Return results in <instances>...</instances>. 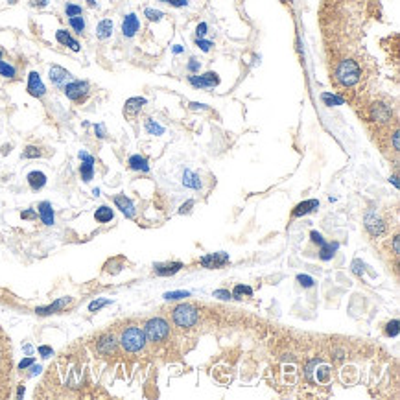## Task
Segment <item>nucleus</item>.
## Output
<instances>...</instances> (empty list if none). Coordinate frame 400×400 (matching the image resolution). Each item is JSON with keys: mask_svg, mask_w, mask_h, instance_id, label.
Returning a JSON list of instances; mask_svg holds the SVG:
<instances>
[{"mask_svg": "<svg viewBox=\"0 0 400 400\" xmlns=\"http://www.w3.org/2000/svg\"><path fill=\"white\" fill-rule=\"evenodd\" d=\"M360 76H362V70L358 67V63L352 59L341 61L338 68H336V81L341 87H352V85H356L360 81Z\"/></svg>", "mask_w": 400, "mask_h": 400, "instance_id": "f257e3e1", "label": "nucleus"}, {"mask_svg": "<svg viewBox=\"0 0 400 400\" xmlns=\"http://www.w3.org/2000/svg\"><path fill=\"white\" fill-rule=\"evenodd\" d=\"M146 334L138 326H128L120 336V345L126 352H138L146 345Z\"/></svg>", "mask_w": 400, "mask_h": 400, "instance_id": "f03ea898", "label": "nucleus"}, {"mask_svg": "<svg viewBox=\"0 0 400 400\" xmlns=\"http://www.w3.org/2000/svg\"><path fill=\"white\" fill-rule=\"evenodd\" d=\"M144 334H146V340L159 343V341H164L170 334V325L162 317H151L150 321L144 325Z\"/></svg>", "mask_w": 400, "mask_h": 400, "instance_id": "7ed1b4c3", "label": "nucleus"}, {"mask_svg": "<svg viewBox=\"0 0 400 400\" xmlns=\"http://www.w3.org/2000/svg\"><path fill=\"white\" fill-rule=\"evenodd\" d=\"M172 319H174V323L179 326V328H192V326L197 323L199 314H197L196 306L183 302L179 306H175L174 314H172Z\"/></svg>", "mask_w": 400, "mask_h": 400, "instance_id": "20e7f679", "label": "nucleus"}, {"mask_svg": "<svg viewBox=\"0 0 400 400\" xmlns=\"http://www.w3.org/2000/svg\"><path fill=\"white\" fill-rule=\"evenodd\" d=\"M63 92L68 100H72L76 104H81L87 100L89 92H91V85L87 81H78V80H72L70 83H67L63 87Z\"/></svg>", "mask_w": 400, "mask_h": 400, "instance_id": "39448f33", "label": "nucleus"}, {"mask_svg": "<svg viewBox=\"0 0 400 400\" xmlns=\"http://www.w3.org/2000/svg\"><path fill=\"white\" fill-rule=\"evenodd\" d=\"M188 83L196 89H214L219 85V76L216 72H205V74H190Z\"/></svg>", "mask_w": 400, "mask_h": 400, "instance_id": "423d86ee", "label": "nucleus"}, {"mask_svg": "<svg viewBox=\"0 0 400 400\" xmlns=\"http://www.w3.org/2000/svg\"><path fill=\"white\" fill-rule=\"evenodd\" d=\"M363 223H365V229H367V233H369L371 236H382V234L385 233L384 219L380 218L374 211H369L367 214H365Z\"/></svg>", "mask_w": 400, "mask_h": 400, "instance_id": "0eeeda50", "label": "nucleus"}, {"mask_svg": "<svg viewBox=\"0 0 400 400\" xmlns=\"http://www.w3.org/2000/svg\"><path fill=\"white\" fill-rule=\"evenodd\" d=\"M48 78H50V81H52V85H55L57 89H63L67 83H70L74 78H72V74L68 72L67 68L59 67V65H52L50 67V72H48Z\"/></svg>", "mask_w": 400, "mask_h": 400, "instance_id": "6e6552de", "label": "nucleus"}, {"mask_svg": "<svg viewBox=\"0 0 400 400\" xmlns=\"http://www.w3.org/2000/svg\"><path fill=\"white\" fill-rule=\"evenodd\" d=\"M229 255L227 253H211V255H205L203 258H201V266L203 267H207V269H221L223 266L229 264Z\"/></svg>", "mask_w": 400, "mask_h": 400, "instance_id": "1a4fd4ad", "label": "nucleus"}, {"mask_svg": "<svg viewBox=\"0 0 400 400\" xmlns=\"http://www.w3.org/2000/svg\"><path fill=\"white\" fill-rule=\"evenodd\" d=\"M28 94H31L33 98H43L46 94V87L37 72L28 74Z\"/></svg>", "mask_w": 400, "mask_h": 400, "instance_id": "9d476101", "label": "nucleus"}, {"mask_svg": "<svg viewBox=\"0 0 400 400\" xmlns=\"http://www.w3.org/2000/svg\"><path fill=\"white\" fill-rule=\"evenodd\" d=\"M70 302H72V299H70V297H63V299L53 301L52 304H48V306H39V308H35V314H37V316H52V314L63 312V310L67 308Z\"/></svg>", "mask_w": 400, "mask_h": 400, "instance_id": "9b49d317", "label": "nucleus"}, {"mask_svg": "<svg viewBox=\"0 0 400 400\" xmlns=\"http://www.w3.org/2000/svg\"><path fill=\"white\" fill-rule=\"evenodd\" d=\"M185 267L183 262H159L153 266V271L159 277H172L175 273H179Z\"/></svg>", "mask_w": 400, "mask_h": 400, "instance_id": "f8f14e48", "label": "nucleus"}, {"mask_svg": "<svg viewBox=\"0 0 400 400\" xmlns=\"http://www.w3.org/2000/svg\"><path fill=\"white\" fill-rule=\"evenodd\" d=\"M113 201H114V205L120 209V212L126 216V218H135V214H136L135 205H133V201H131L126 194H118V196H114Z\"/></svg>", "mask_w": 400, "mask_h": 400, "instance_id": "ddd939ff", "label": "nucleus"}, {"mask_svg": "<svg viewBox=\"0 0 400 400\" xmlns=\"http://www.w3.org/2000/svg\"><path fill=\"white\" fill-rule=\"evenodd\" d=\"M140 28V21L135 13H129L124 17V23H122V33L124 37H135V33Z\"/></svg>", "mask_w": 400, "mask_h": 400, "instance_id": "4468645a", "label": "nucleus"}, {"mask_svg": "<svg viewBox=\"0 0 400 400\" xmlns=\"http://www.w3.org/2000/svg\"><path fill=\"white\" fill-rule=\"evenodd\" d=\"M146 104H148V100L140 98V96L129 98L128 102H126V106H124V114H126L128 118H133V116H136V114L140 113V109H142Z\"/></svg>", "mask_w": 400, "mask_h": 400, "instance_id": "2eb2a0df", "label": "nucleus"}, {"mask_svg": "<svg viewBox=\"0 0 400 400\" xmlns=\"http://www.w3.org/2000/svg\"><path fill=\"white\" fill-rule=\"evenodd\" d=\"M319 209V201L317 199H306V201H301V203L295 207L292 211V216L293 218H301V216H306V214H312Z\"/></svg>", "mask_w": 400, "mask_h": 400, "instance_id": "dca6fc26", "label": "nucleus"}, {"mask_svg": "<svg viewBox=\"0 0 400 400\" xmlns=\"http://www.w3.org/2000/svg\"><path fill=\"white\" fill-rule=\"evenodd\" d=\"M96 350H98L100 354H113L114 350H116V340H114L111 334H106V336H102L98 340V343H96Z\"/></svg>", "mask_w": 400, "mask_h": 400, "instance_id": "f3484780", "label": "nucleus"}, {"mask_svg": "<svg viewBox=\"0 0 400 400\" xmlns=\"http://www.w3.org/2000/svg\"><path fill=\"white\" fill-rule=\"evenodd\" d=\"M55 39H57V43H61L63 46H68V48H70V50H74V52H80V48H81V46H80V43H78V41H76V39L72 37L67 30H57V31H55Z\"/></svg>", "mask_w": 400, "mask_h": 400, "instance_id": "a211bd4d", "label": "nucleus"}, {"mask_svg": "<svg viewBox=\"0 0 400 400\" xmlns=\"http://www.w3.org/2000/svg\"><path fill=\"white\" fill-rule=\"evenodd\" d=\"M39 218L45 225H53V209H52V203L48 201H43L39 203Z\"/></svg>", "mask_w": 400, "mask_h": 400, "instance_id": "6ab92c4d", "label": "nucleus"}, {"mask_svg": "<svg viewBox=\"0 0 400 400\" xmlns=\"http://www.w3.org/2000/svg\"><path fill=\"white\" fill-rule=\"evenodd\" d=\"M26 179H28V185H30L31 190H41L46 185V175L43 172H39V170L30 172Z\"/></svg>", "mask_w": 400, "mask_h": 400, "instance_id": "aec40b11", "label": "nucleus"}, {"mask_svg": "<svg viewBox=\"0 0 400 400\" xmlns=\"http://www.w3.org/2000/svg\"><path fill=\"white\" fill-rule=\"evenodd\" d=\"M183 185H185L187 188L199 190L201 188V179H199V175H197L196 172L185 170V172H183Z\"/></svg>", "mask_w": 400, "mask_h": 400, "instance_id": "412c9836", "label": "nucleus"}, {"mask_svg": "<svg viewBox=\"0 0 400 400\" xmlns=\"http://www.w3.org/2000/svg\"><path fill=\"white\" fill-rule=\"evenodd\" d=\"M111 35H113V21H109V19L100 21L98 26H96V37H98L100 41H106V39H109Z\"/></svg>", "mask_w": 400, "mask_h": 400, "instance_id": "4be33fe9", "label": "nucleus"}, {"mask_svg": "<svg viewBox=\"0 0 400 400\" xmlns=\"http://www.w3.org/2000/svg\"><path fill=\"white\" fill-rule=\"evenodd\" d=\"M330 365H325V363H316V382L317 384H328L330 382Z\"/></svg>", "mask_w": 400, "mask_h": 400, "instance_id": "5701e85b", "label": "nucleus"}, {"mask_svg": "<svg viewBox=\"0 0 400 400\" xmlns=\"http://www.w3.org/2000/svg\"><path fill=\"white\" fill-rule=\"evenodd\" d=\"M128 164L131 170H135V172H144V174H148L150 172V164H148V160L144 157H140V155H131L128 160Z\"/></svg>", "mask_w": 400, "mask_h": 400, "instance_id": "b1692460", "label": "nucleus"}, {"mask_svg": "<svg viewBox=\"0 0 400 400\" xmlns=\"http://www.w3.org/2000/svg\"><path fill=\"white\" fill-rule=\"evenodd\" d=\"M113 218H114L113 209H111V207H107V205L98 207V209H96V212H94V219H96V221H100V223H109Z\"/></svg>", "mask_w": 400, "mask_h": 400, "instance_id": "393cba45", "label": "nucleus"}, {"mask_svg": "<svg viewBox=\"0 0 400 400\" xmlns=\"http://www.w3.org/2000/svg\"><path fill=\"white\" fill-rule=\"evenodd\" d=\"M338 247H340V243L334 242V243H323L321 247H319V258L321 260H332V257L336 255V251H338Z\"/></svg>", "mask_w": 400, "mask_h": 400, "instance_id": "a878e982", "label": "nucleus"}, {"mask_svg": "<svg viewBox=\"0 0 400 400\" xmlns=\"http://www.w3.org/2000/svg\"><path fill=\"white\" fill-rule=\"evenodd\" d=\"M144 129H146L150 135H155V136H160L162 133H164V128H162L160 124H157L153 118H146V122H144Z\"/></svg>", "mask_w": 400, "mask_h": 400, "instance_id": "bb28decb", "label": "nucleus"}, {"mask_svg": "<svg viewBox=\"0 0 400 400\" xmlns=\"http://www.w3.org/2000/svg\"><path fill=\"white\" fill-rule=\"evenodd\" d=\"M321 102L328 107H334V106H343V98L338 96V94H332V92H323L321 94Z\"/></svg>", "mask_w": 400, "mask_h": 400, "instance_id": "cd10ccee", "label": "nucleus"}, {"mask_svg": "<svg viewBox=\"0 0 400 400\" xmlns=\"http://www.w3.org/2000/svg\"><path fill=\"white\" fill-rule=\"evenodd\" d=\"M80 175L85 183H89L94 177V162H81L80 166Z\"/></svg>", "mask_w": 400, "mask_h": 400, "instance_id": "c85d7f7f", "label": "nucleus"}, {"mask_svg": "<svg viewBox=\"0 0 400 400\" xmlns=\"http://www.w3.org/2000/svg\"><path fill=\"white\" fill-rule=\"evenodd\" d=\"M68 24L76 33H83L85 31V19L81 15L78 17H68Z\"/></svg>", "mask_w": 400, "mask_h": 400, "instance_id": "c756f323", "label": "nucleus"}, {"mask_svg": "<svg viewBox=\"0 0 400 400\" xmlns=\"http://www.w3.org/2000/svg\"><path fill=\"white\" fill-rule=\"evenodd\" d=\"M17 74V70L13 65H9L8 61H2L0 59V76L2 78H8V80H13Z\"/></svg>", "mask_w": 400, "mask_h": 400, "instance_id": "7c9ffc66", "label": "nucleus"}, {"mask_svg": "<svg viewBox=\"0 0 400 400\" xmlns=\"http://www.w3.org/2000/svg\"><path fill=\"white\" fill-rule=\"evenodd\" d=\"M243 295L251 297V295H253V288L245 286V284H238V286H234L233 297H236V299H243Z\"/></svg>", "mask_w": 400, "mask_h": 400, "instance_id": "2f4dec72", "label": "nucleus"}, {"mask_svg": "<svg viewBox=\"0 0 400 400\" xmlns=\"http://www.w3.org/2000/svg\"><path fill=\"white\" fill-rule=\"evenodd\" d=\"M144 15H146V19H148V21H151V23H159V21L164 17V13H162L160 9L146 8V9H144Z\"/></svg>", "mask_w": 400, "mask_h": 400, "instance_id": "473e14b6", "label": "nucleus"}, {"mask_svg": "<svg viewBox=\"0 0 400 400\" xmlns=\"http://www.w3.org/2000/svg\"><path fill=\"white\" fill-rule=\"evenodd\" d=\"M41 155H43V151H41V148H37V146H26L23 151L24 159H39Z\"/></svg>", "mask_w": 400, "mask_h": 400, "instance_id": "72a5a7b5", "label": "nucleus"}, {"mask_svg": "<svg viewBox=\"0 0 400 400\" xmlns=\"http://www.w3.org/2000/svg\"><path fill=\"white\" fill-rule=\"evenodd\" d=\"M185 297H190V292H166L164 293V299L166 301H181V299H185Z\"/></svg>", "mask_w": 400, "mask_h": 400, "instance_id": "f704fd0d", "label": "nucleus"}, {"mask_svg": "<svg viewBox=\"0 0 400 400\" xmlns=\"http://www.w3.org/2000/svg\"><path fill=\"white\" fill-rule=\"evenodd\" d=\"M385 334H387L389 338L399 336V319H393V321H389V323L385 325Z\"/></svg>", "mask_w": 400, "mask_h": 400, "instance_id": "c9c22d12", "label": "nucleus"}, {"mask_svg": "<svg viewBox=\"0 0 400 400\" xmlns=\"http://www.w3.org/2000/svg\"><path fill=\"white\" fill-rule=\"evenodd\" d=\"M81 6H78V4H67L65 6V13H67V17H78L81 15Z\"/></svg>", "mask_w": 400, "mask_h": 400, "instance_id": "e433bc0d", "label": "nucleus"}, {"mask_svg": "<svg viewBox=\"0 0 400 400\" xmlns=\"http://www.w3.org/2000/svg\"><path fill=\"white\" fill-rule=\"evenodd\" d=\"M107 304H111L109 299H96V301H92L91 304H89V312H98L100 308H104Z\"/></svg>", "mask_w": 400, "mask_h": 400, "instance_id": "4c0bfd02", "label": "nucleus"}, {"mask_svg": "<svg viewBox=\"0 0 400 400\" xmlns=\"http://www.w3.org/2000/svg\"><path fill=\"white\" fill-rule=\"evenodd\" d=\"M297 280H299V284H301L302 288H312L314 282H316L310 275H297Z\"/></svg>", "mask_w": 400, "mask_h": 400, "instance_id": "58836bf2", "label": "nucleus"}, {"mask_svg": "<svg viewBox=\"0 0 400 400\" xmlns=\"http://www.w3.org/2000/svg\"><path fill=\"white\" fill-rule=\"evenodd\" d=\"M363 271H365V264H363L360 258H356L354 262H352V273L358 275V277H362Z\"/></svg>", "mask_w": 400, "mask_h": 400, "instance_id": "ea45409f", "label": "nucleus"}, {"mask_svg": "<svg viewBox=\"0 0 400 400\" xmlns=\"http://www.w3.org/2000/svg\"><path fill=\"white\" fill-rule=\"evenodd\" d=\"M196 45L199 46L203 52H209L212 46H214V43H212V41H207V39L203 37H196Z\"/></svg>", "mask_w": 400, "mask_h": 400, "instance_id": "a19ab883", "label": "nucleus"}, {"mask_svg": "<svg viewBox=\"0 0 400 400\" xmlns=\"http://www.w3.org/2000/svg\"><path fill=\"white\" fill-rule=\"evenodd\" d=\"M187 68H188L190 74H196V72H199V68H201V63L196 59V57H190L188 65H187Z\"/></svg>", "mask_w": 400, "mask_h": 400, "instance_id": "79ce46f5", "label": "nucleus"}, {"mask_svg": "<svg viewBox=\"0 0 400 400\" xmlns=\"http://www.w3.org/2000/svg\"><path fill=\"white\" fill-rule=\"evenodd\" d=\"M214 297H218V299H221V301H229V299H233V293L229 292V290H214Z\"/></svg>", "mask_w": 400, "mask_h": 400, "instance_id": "37998d69", "label": "nucleus"}, {"mask_svg": "<svg viewBox=\"0 0 400 400\" xmlns=\"http://www.w3.org/2000/svg\"><path fill=\"white\" fill-rule=\"evenodd\" d=\"M310 240H312L314 243H317L319 247H321V245L325 243V238H323V234L317 233V231H312V233H310Z\"/></svg>", "mask_w": 400, "mask_h": 400, "instance_id": "c03bdc74", "label": "nucleus"}, {"mask_svg": "<svg viewBox=\"0 0 400 400\" xmlns=\"http://www.w3.org/2000/svg\"><path fill=\"white\" fill-rule=\"evenodd\" d=\"M160 2H166V4L174 6V8H185V6H188V0H160Z\"/></svg>", "mask_w": 400, "mask_h": 400, "instance_id": "a18cd8bd", "label": "nucleus"}, {"mask_svg": "<svg viewBox=\"0 0 400 400\" xmlns=\"http://www.w3.org/2000/svg\"><path fill=\"white\" fill-rule=\"evenodd\" d=\"M207 30H209L207 23H199L196 28V37H205V35H207Z\"/></svg>", "mask_w": 400, "mask_h": 400, "instance_id": "49530a36", "label": "nucleus"}, {"mask_svg": "<svg viewBox=\"0 0 400 400\" xmlns=\"http://www.w3.org/2000/svg\"><path fill=\"white\" fill-rule=\"evenodd\" d=\"M33 362H35V360H33L31 356H28V358H24V360H21V363H19V369H21V371L28 369V367H31V365H33Z\"/></svg>", "mask_w": 400, "mask_h": 400, "instance_id": "de8ad7c7", "label": "nucleus"}, {"mask_svg": "<svg viewBox=\"0 0 400 400\" xmlns=\"http://www.w3.org/2000/svg\"><path fill=\"white\" fill-rule=\"evenodd\" d=\"M21 218L23 219H35L37 218V212L33 211V209H28V211L21 212Z\"/></svg>", "mask_w": 400, "mask_h": 400, "instance_id": "09e8293b", "label": "nucleus"}, {"mask_svg": "<svg viewBox=\"0 0 400 400\" xmlns=\"http://www.w3.org/2000/svg\"><path fill=\"white\" fill-rule=\"evenodd\" d=\"M94 131H96V136H98V138H106L107 131L104 124H96V126H94Z\"/></svg>", "mask_w": 400, "mask_h": 400, "instance_id": "8fccbe9b", "label": "nucleus"}, {"mask_svg": "<svg viewBox=\"0 0 400 400\" xmlns=\"http://www.w3.org/2000/svg\"><path fill=\"white\" fill-rule=\"evenodd\" d=\"M39 354L43 356V358H50V356L53 354V350H52V347H46V345H41V347H39Z\"/></svg>", "mask_w": 400, "mask_h": 400, "instance_id": "3c124183", "label": "nucleus"}, {"mask_svg": "<svg viewBox=\"0 0 400 400\" xmlns=\"http://www.w3.org/2000/svg\"><path fill=\"white\" fill-rule=\"evenodd\" d=\"M78 157H80V160H81V162H94V157H92V155H89L87 151H80V153H78Z\"/></svg>", "mask_w": 400, "mask_h": 400, "instance_id": "603ef678", "label": "nucleus"}, {"mask_svg": "<svg viewBox=\"0 0 400 400\" xmlns=\"http://www.w3.org/2000/svg\"><path fill=\"white\" fill-rule=\"evenodd\" d=\"M194 207V199H188L187 203L181 205V209H179V214H187V212H190V209Z\"/></svg>", "mask_w": 400, "mask_h": 400, "instance_id": "864d4df0", "label": "nucleus"}, {"mask_svg": "<svg viewBox=\"0 0 400 400\" xmlns=\"http://www.w3.org/2000/svg\"><path fill=\"white\" fill-rule=\"evenodd\" d=\"M46 4H48V0H30V6H33V8H45Z\"/></svg>", "mask_w": 400, "mask_h": 400, "instance_id": "5fc2aeb1", "label": "nucleus"}, {"mask_svg": "<svg viewBox=\"0 0 400 400\" xmlns=\"http://www.w3.org/2000/svg\"><path fill=\"white\" fill-rule=\"evenodd\" d=\"M393 251H395V255H400V236H395V240H393Z\"/></svg>", "mask_w": 400, "mask_h": 400, "instance_id": "6e6d98bb", "label": "nucleus"}, {"mask_svg": "<svg viewBox=\"0 0 400 400\" xmlns=\"http://www.w3.org/2000/svg\"><path fill=\"white\" fill-rule=\"evenodd\" d=\"M393 148H395V151L400 150V144H399V131H395L393 133Z\"/></svg>", "mask_w": 400, "mask_h": 400, "instance_id": "4d7b16f0", "label": "nucleus"}, {"mask_svg": "<svg viewBox=\"0 0 400 400\" xmlns=\"http://www.w3.org/2000/svg\"><path fill=\"white\" fill-rule=\"evenodd\" d=\"M190 109L196 111V109H209V107L205 106V104H196V102H194V104H190Z\"/></svg>", "mask_w": 400, "mask_h": 400, "instance_id": "13d9d810", "label": "nucleus"}, {"mask_svg": "<svg viewBox=\"0 0 400 400\" xmlns=\"http://www.w3.org/2000/svg\"><path fill=\"white\" fill-rule=\"evenodd\" d=\"M17 397H19V399H21V397H24V385H21V387H19V391H17Z\"/></svg>", "mask_w": 400, "mask_h": 400, "instance_id": "bf43d9fd", "label": "nucleus"}, {"mask_svg": "<svg viewBox=\"0 0 400 400\" xmlns=\"http://www.w3.org/2000/svg\"><path fill=\"white\" fill-rule=\"evenodd\" d=\"M183 52V46L181 45H175L174 46V53H181Z\"/></svg>", "mask_w": 400, "mask_h": 400, "instance_id": "052dcab7", "label": "nucleus"}, {"mask_svg": "<svg viewBox=\"0 0 400 400\" xmlns=\"http://www.w3.org/2000/svg\"><path fill=\"white\" fill-rule=\"evenodd\" d=\"M391 183L395 185V188H399V181H397V175H393V177H391Z\"/></svg>", "mask_w": 400, "mask_h": 400, "instance_id": "680f3d73", "label": "nucleus"}, {"mask_svg": "<svg viewBox=\"0 0 400 400\" xmlns=\"http://www.w3.org/2000/svg\"><path fill=\"white\" fill-rule=\"evenodd\" d=\"M39 371H41V367H39V365H37V367H33V369H31V373H30V374H37Z\"/></svg>", "mask_w": 400, "mask_h": 400, "instance_id": "e2e57ef3", "label": "nucleus"}, {"mask_svg": "<svg viewBox=\"0 0 400 400\" xmlns=\"http://www.w3.org/2000/svg\"><path fill=\"white\" fill-rule=\"evenodd\" d=\"M24 350H26V352H28V354H31V352H33V348H31L30 345H26V347H24Z\"/></svg>", "mask_w": 400, "mask_h": 400, "instance_id": "0e129e2a", "label": "nucleus"}, {"mask_svg": "<svg viewBox=\"0 0 400 400\" xmlns=\"http://www.w3.org/2000/svg\"><path fill=\"white\" fill-rule=\"evenodd\" d=\"M87 4H89L91 8H94V6H96V2H94V0H87Z\"/></svg>", "mask_w": 400, "mask_h": 400, "instance_id": "69168bd1", "label": "nucleus"}, {"mask_svg": "<svg viewBox=\"0 0 400 400\" xmlns=\"http://www.w3.org/2000/svg\"><path fill=\"white\" fill-rule=\"evenodd\" d=\"M9 4H17V2H19V0H8Z\"/></svg>", "mask_w": 400, "mask_h": 400, "instance_id": "338daca9", "label": "nucleus"}, {"mask_svg": "<svg viewBox=\"0 0 400 400\" xmlns=\"http://www.w3.org/2000/svg\"><path fill=\"white\" fill-rule=\"evenodd\" d=\"M0 59H2V52H0Z\"/></svg>", "mask_w": 400, "mask_h": 400, "instance_id": "774afa93", "label": "nucleus"}]
</instances>
